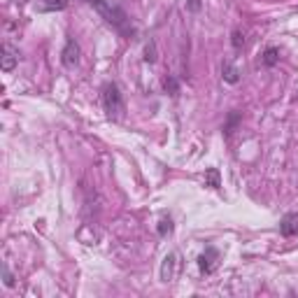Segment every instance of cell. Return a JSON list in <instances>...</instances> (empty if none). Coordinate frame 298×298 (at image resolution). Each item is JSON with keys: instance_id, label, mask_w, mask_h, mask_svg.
<instances>
[{"instance_id": "6da1fadb", "label": "cell", "mask_w": 298, "mask_h": 298, "mask_svg": "<svg viewBox=\"0 0 298 298\" xmlns=\"http://www.w3.org/2000/svg\"><path fill=\"white\" fill-rule=\"evenodd\" d=\"M84 3H89V5H91L107 24L114 26L119 33H124V35H131L133 33V26H131V21H128L126 12H124L122 7L112 5V0H84Z\"/></svg>"}, {"instance_id": "7a4b0ae2", "label": "cell", "mask_w": 298, "mask_h": 298, "mask_svg": "<svg viewBox=\"0 0 298 298\" xmlns=\"http://www.w3.org/2000/svg\"><path fill=\"white\" fill-rule=\"evenodd\" d=\"M103 107H105L107 116L110 119H119L124 112V98H122V91H119V86L114 82H107L103 86Z\"/></svg>"}, {"instance_id": "3957f363", "label": "cell", "mask_w": 298, "mask_h": 298, "mask_svg": "<svg viewBox=\"0 0 298 298\" xmlns=\"http://www.w3.org/2000/svg\"><path fill=\"white\" fill-rule=\"evenodd\" d=\"M217 266H219V252L214 247H207L205 252L198 256V268H201L203 275L214 273V270H217Z\"/></svg>"}, {"instance_id": "277c9868", "label": "cell", "mask_w": 298, "mask_h": 298, "mask_svg": "<svg viewBox=\"0 0 298 298\" xmlns=\"http://www.w3.org/2000/svg\"><path fill=\"white\" fill-rule=\"evenodd\" d=\"M61 61H63L66 68H75L77 63H80V45H77L72 37L66 42V49H63V54H61Z\"/></svg>"}, {"instance_id": "5b68a950", "label": "cell", "mask_w": 298, "mask_h": 298, "mask_svg": "<svg viewBox=\"0 0 298 298\" xmlns=\"http://www.w3.org/2000/svg\"><path fill=\"white\" fill-rule=\"evenodd\" d=\"M177 268H180V261H177V254H168L163 259L161 266V282H172L177 277Z\"/></svg>"}, {"instance_id": "8992f818", "label": "cell", "mask_w": 298, "mask_h": 298, "mask_svg": "<svg viewBox=\"0 0 298 298\" xmlns=\"http://www.w3.org/2000/svg\"><path fill=\"white\" fill-rule=\"evenodd\" d=\"M16 61H19V51L10 45H3V61H0V68L5 72H12L16 66Z\"/></svg>"}, {"instance_id": "52a82bcc", "label": "cell", "mask_w": 298, "mask_h": 298, "mask_svg": "<svg viewBox=\"0 0 298 298\" xmlns=\"http://www.w3.org/2000/svg\"><path fill=\"white\" fill-rule=\"evenodd\" d=\"M280 231H282V235H287V237L298 235V214L296 212L284 214L282 222H280Z\"/></svg>"}, {"instance_id": "ba28073f", "label": "cell", "mask_w": 298, "mask_h": 298, "mask_svg": "<svg viewBox=\"0 0 298 298\" xmlns=\"http://www.w3.org/2000/svg\"><path fill=\"white\" fill-rule=\"evenodd\" d=\"M222 77H224V82H228V84H237V82H240V70H237L233 63H224Z\"/></svg>"}, {"instance_id": "9c48e42d", "label": "cell", "mask_w": 298, "mask_h": 298, "mask_svg": "<svg viewBox=\"0 0 298 298\" xmlns=\"http://www.w3.org/2000/svg\"><path fill=\"white\" fill-rule=\"evenodd\" d=\"M205 187H210V189H219V187H222L217 168H207V170H205Z\"/></svg>"}, {"instance_id": "30bf717a", "label": "cell", "mask_w": 298, "mask_h": 298, "mask_svg": "<svg viewBox=\"0 0 298 298\" xmlns=\"http://www.w3.org/2000/svg\"><path fill=\"white\" fill-rule=\"evenodd\" d=\"M261 61H263V66H268V68L275 66V63L280 61V51L275 49V47H268V49L263 51V58H261Z\"/></svg>"}, {"instance_id": "8fae6325", "label": "cell", "mask_w": 298, "mask_h": 298, "mask_svg": "<svg viewBox=\"0 0 298 298\" xmlns=\"http://www.w3.org/2000/svg\"><path fill=\"white\" fill-rule=\"evenodd\" d=\"M68 7V0H45L40 10L42 12H56V10H66Z\"/></svg>"}, {"instance_id": "7c38bea8", "label": "cell", "mask_w": 298, "mask_h": 298, "mask_svg": "<svg viewBox=\"0 0 298 298\" xmlns=\"http://www.w3.org/2000/svg\"><path fill=\"white\" fill-rule=\"evenodd\" d=\"M163 89H166L170 96H177V93H180V84H177L175 77H166V80H163Z\"/></svg>"}, {"instance_id": "4fadbf2b", "label": "cell", "mask_w": 298, "mask_h": 298, "mask_svg": "<svg viewBox=\"0 0 298 298\" xmlns=\"http://www.w3.org/2000/svg\"><path fill=\"white\" fill-rule=\"evenodd\" d=\"M172 233V219L170 217H161V224H158V235H170Z\"/></svg>"}, {"instance_id": "5bb4252c", "label": "cell", "mask_w": 298, "mask_h": 298, "mask_svg": "<svg viewBox=\"0 0 298 298\" xmlns=\"http://www.w3.org/2000/svg\"><path fill=\"white\" fill-rule=\"evenodd\" d=\"M233 47H235V49H243V47H245V35H243V33H240V31H233Z\"/></svg>"}, {"instance_id": "9a60e30c", "label": "cell", "mask_w": 298, "mask_h": 298, "mask_svg": "<svg viewBox=\"0 0 298 298\" xmlns=\"http://www.w3.org/2000/svg\"><path fill=\"white\" fill-rule=\"evenodd\" d=\"M145 61H147V63H154V61H156V51H154V42H149V45H147V49H145Z\"/></svg>"}, {"instance_id": "2e32d148", "label": "cell", "mask_w": 298, "mask_h": 298, "mask_svg": "<svg viewBox=\"0 0 298 298\" xmlns=\"http://www.w3.org/2000/svg\"><path fill=\"white\" fill-rule=\"evenodd\" d=\"M3 282H5V287H14V277H12L7 266H3Z\"/></svg>"}, {"instance_id": "e0dca14e", "label": "cell", "mask_w": 298, "mask_h": 298, "mask_svg": "<svg viewBox=\"0 0 298 298\" xmlns=\"http://www.w3.org/2000/svg\"><path fill=\"white\" fill-rule=\"evenodd\" d=\"M237 122H240V114H237V112H233L231 119H228V124H226V135H228V133H233V128H235Z\"/></svg>"}, {"instance_id": "ac0fdd59", "label": "cell", "mask_w": 298, "mask_h": 298, "mask_svg": "<svg viewBox=\"0 0 298 298\" xmlns=\"http://www.w3.org/2000/svg\"><path fill=\"white\" fill-rule=\"evenodd\" d=\"M187 10L198 12V10H201V0H187Z\"/></svg>"}]
</instances>
